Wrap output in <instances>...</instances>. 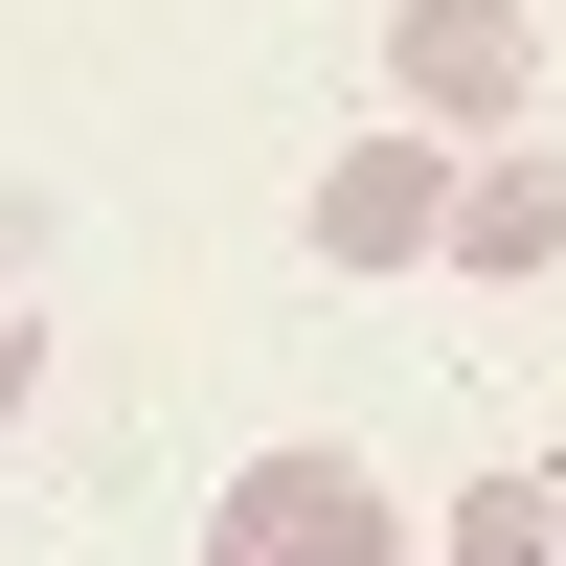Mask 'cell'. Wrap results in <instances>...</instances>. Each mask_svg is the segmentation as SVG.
<instances>
[{"label": "cell", "instance_id": "obj_1", "mask_svg": "<svg viewBox=\"0 0 566 566\" xmlns=\"http://www.w3.org/2000/svg\"><path fill=\"white\" fill-rule=\"evenodd\" d=\"M205 566H408V522H386L363 453H250L227 522H205Z\"/></svg>", "mask_w": 566, "mask_h": 566}, {"label": "cell", "instance_id": "obj_2", "mask_svg": "<svg viewBox=\"0 0 566 566\" xmlns=\"http://www.w3.org/2000/svg\"><path fill=\"white\" fill-rule=\"evenodd\" d=\"M386 91L431 136H499V114H544V23L522 0H386Z\"/></svg>", "mask_w": 566, "mask_h": 566}, {"label": "cell", "instance_id": "obj_3", "mask_svg": "<svg viewBox=\"0 0 566 566\" xmlns=\"http://www.w3.org/2000/svg\"><path fill=\"white\" fill-rule=\"evenodd\" d=\"M431 250L453 272H499V295H522V272H566V136H453V205H431Z\"/></svg>", "mask_w": 566, "mask_h": 566}, {"label": "cell", "instance_id": "obj_4", "mask_svg": "<svg viewBox=\"0 0 566 566\" xmlns=\"http://www.w3.org/2000/svg\"><path fill=\"white\" fill-rule=\"evenodd\" d=\"M431 205H453V136L431 114H408V136H340V159H317V272H408Z\"/></svg>", "mask_w": 566, "mask_h": 566}, {"label": "cell", "instance_id": "obj_5", "mask_svg": "<svg viewBox=\"0 0 566 566\" xmlns=\"http://www.w3.org/2000/svg\"><path fill=\"white\" fill-rule=\"evenodd\" d=\"M431 544H453V566H566V499H544V453H499V476L453 499Z\"/></svg>", "mask_w": 566, "mask_h": 566}, {"label": "cell", "instance_id": "obj_6", "mask_svg": "<svg viewBox=\"0 0 566 566\" xmlns=\"http://www.w3.org/2000/svg\"><path fill=\"white\" fill-rule=\"evenodd\" d=\"M23 408H45V317H0V431H23Z\"/></svg>", "mask_w": 566, "mask_h": 566}, {"label": "cell", "instance_id": "obj_7", "mask_svg": "<svg viewBox=\"0 0 566 566\" xmlns=\"http://www.w3.org/2000/svg\"><path fill=\"white\" fill-rule=\"evenodd\" d=\"M544 499H566V453H544Z\"/></svg>", "mask_w": 566, "mask_h": 566}]
</instances>
